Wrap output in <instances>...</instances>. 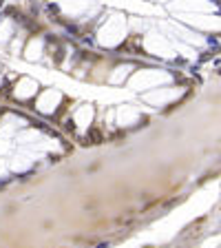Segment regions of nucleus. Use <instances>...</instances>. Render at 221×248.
Instances as JSON below:
<instances>
[{
  "instance_id": "nucleus-1",
  "label": "nucleus",
  "mask_w": 221,
  "mask_h": 248,
  "mask_svg": "<svg viewBox=\"0 0 221 248\" xmlns=\"http://www.w3.org/2000/svg\"><path fill=\"white\" fill-rule=\"evenodd\" d=\"M0 7H2V0H0Z\"/></svg>"
}]
</instances>
